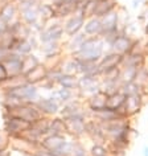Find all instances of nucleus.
Instances as JSON below:
<instances>
[{
  "label": "nucleus",
  "mask_w": 148,
  "mask_h": 156,
  "mask_svg": "<svg viewBox=\"0 0 148 156\" xmlns=\"http://www.w3.org/2000/svg\"><path fill=\"white\" fill-rule=\"evenodd\" d=\"M89 119L87 110L81 114L65 118L68 127V136L76 140H83L86 138V120Z\"/></svg>",
  "instance_id": "obj_3"
},
{
  "label": "nucleus",
  "mask_w": 148,
  "mask_h": 156,
  "mask_svg": "<svg viewBox=\"0 0 148 156\" xmlns=\"http://www.w3.org/2000/svg\"><path fill=\"white\" fill-rule=\"evenodd\" d=\"M77 82H78V76H70V74H62L57 81L58 87L65 89H73L77 90Z\"/></svg>",
  "instance_id": "obj_40"
},
{
  "label": "nucleus",
  "mask_w": 148,
  "mask_h": 156,
  "mask_svg": "<svg viewBox=\"0 0 148 156\" xmlns=\"http://www.w3.org/2000/svg\"><path fill=\"white\" fill-rule=\"evenodd\" d=\"M100 23H102V36L107 33L119 32L122 29V24H120V9L118 8V9L112 11L111 13L103 16L100 19Z\"/></svg>",
  "instance_id": "obj_12"
},
{
  "label": "nucleus",
  "mask_w": 148,
  "mask_h": 156,
  "mask_svg": "<svg viewBox=\"0 0 148 156\" xmlns=\"http://www.w3.org/2000/svg\"><path fill=\"white\" fill-rule=\"evenodd\" d=\"M97 2H103V0H97Z\"/></svg>",
  "instance_id": "obj_57"
},
{
  "label": "nucleus",
  "mask_w": 148,
  "mask_h": 156,
  "mask_svg": "<svg viewBox=\"0 0 148 156\" xmlns=\"http://www.w3.org/2000/svg\"><path fill=\"white\" fill-rule=\"evenodd\" d=\"M89 156H110L107 144L104 143H91L89 147Z\"/></svg>",
  "instance_id": "obj_43"
},
{
  "label": "nucleus",
  "mask_w": 148,
  "mask_h": 156,
  "mask_svg": "<svg viewBox=\"0 0 148 156\" xmlns=\"http://www.w3.org/2000/svg\"><path fill=\"white\" fill-rule=\"evenodd\" d=\"M144 2H146V0H131V7H132V9L140 8V7L144 4Z\"/></svg>",
  "instance_id": "obj_52"
},
{
  "label": "nucleus",
  "mask_w": 148,
  "mask_h": 156,
  "mask_svg": "<svg viewBox=\"0 0 148 156\" xmlns=\"http://www.w3.org/2000/svg\"><path fill=\"white\" fill-rule=\"evenodd\" d=\"M37 11H38L40 20L44 21V23H48L50 20H53V19H57L56 7H54L49 0H42V2L38 3Z\"/></svg>",
  "instance_id": "obj_26"
},
{
  "label": "nucleus",
  "mask_w": 148,
  "mask_h": 156,
  "mask_svg": "<svg viewBox=\"0 0 148 156\" xmlns=\"http://www.w3.org/2000/svg\"><path fill=\"white\" fill-rule=\"evenodd\" d=\"M142 152H143V156H148V146H144Z\"/></svg>",
  "instance_id": "obj_55"
},
{
  "label": "nucleus",
  "mask_w": 148,
  "mask_h": 156,
  "mask_svg": "<svg viewBox=\"0 0 148 156\" xmlns=\"http://www.w3.org/2000/svg\"><path fill=\"white\" fill-rule=\"evenodd\" d=\"M120 90L124 93V95H126V97H128V95H136V94H144V95H146V93H144V90L140 87V85L138 82L122 83Z\"/></svg>",
  "instance_id": "obj_44"
},
{
  "label": "nucleus",
  "mask_w": 148,
  "mask_h": 156,
  "mask_svg": "<svg viewBox=\"0 0 148 156\" xmlns=\"http://www.w3.org/2000/svg\"><path fill=\"white\" fill-rule=\"evenodd\" d=\"M147 95L144 94H136V95H128L126 98V107H127V111L130 114V118L132 119L135 115H138L142 108L144 106V98Z\"/></svg>",
  "instance_id": "obj_23"
},
{
  "label": "nucleus",
  "mask_w": 148,
  "mask_h": 156,
  "mask_svg": "<svg viewBox=\"0 0 148 156\" xmlns=\"http://www.w3.org/2000/svg\"><path fill=\"white\" fill-rule=\"evenodd\" d=\"M3 114L11 115V116H16L20 118L25 122H28L29 124L34 123L36 120H38L41 116H44L40 112V110L36 107L34 103H20L16 107L9 108V110H3Z\"/></svg>",
  "instance_id": "obj_4"
},
{
  "label": "nucleus",
  "mask_w": 148,
  "mask_h": 156,
  "mask_svg": "<svg viewBox=\"0 0 148 156\" xmlns=\"http://www.w3.org/2000/svg\"><path fill=\"white\" fill-rule=\"evenodd\" d=\"M97 4H98V2H97V0H87L83 5L79 7L78 11L86 19L93 17V16H94V12H95V8H97Z\"/></svg>",
  "instance_id": "obj_45"
},
{
  "label": "nucleus",
  "mask_w": 148,
  "mask_h": 156,
  "mask_svg": "<svg viewBox=\"0 0 148 156\" xmlns=\"http://www.w3.org/2000/svg\"><path fill=\"white\" fill-rule=\"evenodd\" d=\"M122 61H123V56H120V54L115 53V52H111V50H107V52L102 56V58L98 61L99 73L103 74V73L108 72V70H112L115 68H120Z\"/></svg>",
  "instance_id": "obj_13"
},
{
  "label": "nucleus",
  "mask_w": 148,
  "mask_h": 156,
  "mask_svg": "<svg viewBox=\"0 0 148 156\" xmlns=\"http://www.w3.org/2000/svg\"><path fill=\"white\" fill-rule=\"evenodd\" d=\"M50 3L54 5V7H58V5H61V4H64V3H68L70 2V0H49Z\"/></svg>",
  "instance_id": "obj_53"
},
{
  "label": "nucleus",
  "mask_w": 148,
  "mask_h": 156,
  "mask_svg": "<svg viewBox=\"0 0 148 156\" xmlns=\"http://www.w3.org/2000/svg\"><path fill=\"white\" fill-rule=\"evenodd\" d=\"M12 52L19 54L20 57H25V56H28V54H30V53H34V50L32 48V45H30L29 40L26 38V40H19L16 42V45H15Z\"/></svg>",
  "instance_id": "obj_41"
},
{
  "label": "nucleus",
  "mask_w": 148,
  "mask_h": 156,
  "mask_svg": "<svg viewBox=\"0 0 148 156\" xmlns=\"http://www.w3.org/2000/svg\"><path fill=\"white\" fill-rule=\"evenodd\" d=\"M85 139H89L91 143H107L102 124L91 118L86 120V138Z\"/></svg>",
  "instance_id": "obj_14"
},
{
  "label": "nucleus",
  "mask_w": 148,
  "mask_h": 156,
  "mask_svg": "<svg viewBox=\"0 0 148 156\" xmlns=\"http://www.w3.org/2000/svg\"><path fill=\"white\" fill-rule=\"evenodd\" d=\"M89 118L97 120V122L100 123V124H104V123L111 122V120L118 119L119 116L116 114V111L110 110V108L106 107V108H102V110H99V111L90 112V114H89Z\"/></svg>",
  "instance_id": "obj_32"
},
{
  "label": "nucleus",
  "mask_w": 148,
  "mask_h": 156,
  "mask_svg": "<svg viewBox=\"0 0 148 156\" xmlns=\"http://www.w3.org/2000/svg\"><path fill=\"white\" fill-rule=\"evenodd\" d=\"M0 19L3 21H5L8 25L13 24L15 21H17L20 19L19 15V5L16 2H9L4 4L3 7H0Z\"/></svg>",
  "instance_id": "obj_20"
},
{
  "label": "nucleus",
  "mask_w": 148,
  "mask_h": 156,
  "mask_svg": "<svg viewBox=\"0 0 148 156\" xmlns=\"http://www.w3.org/2000/svg\"><path fill=\"white\" fill-rule=\"evenodd\" d=\"M40 64H41V60L34 53H30V54H28V56L23 57V76L26 74V73H29L30 70L34 69Z\"/></svg>",
  "instance_id": "obj_39"
},
{
  "label": "nucleus",
  "mask_w": 148,
  "mask_h": 156,
  "mask_svg": "<svg viewBox=\"0 0 148 156\" xmlns=\"http://www.w3.org/2000/svg\"><path fill=\"white\" fill-rule=\"evenodd\" d=\"M38 52L42 54V57L44 58L65 56V53H64V42H45V44H40Z\"/></svg>",
  "instance_id": "obj_22"
},
{
  "label": "nucleus",
  "mask_w": 148,
  "mask_h": 156,
  "mask_svg": "<svg viewBox=\"0 0 148 156\" xmlns=\"http://www.w3.org/2000/svg\"><path fill=\"white\" fill-rule=\"evenodd\" d=\"M139 69L134 66H122L120 68V82L122 83H130L136 82Z\"/></svg>",
  "instance_id": "obj_37"
},
{
  "label": "nucleus",
  "mask_w": 148,
  "mask_h": 156,
  "mask_svg": "<svg viewBox=\"0 0 148 156\" xmlns=\"http://www.w3.org/2000/svg\"><path fill=\"white\" fill-rule=\"evenodd\" d=\"M46 135H68L66 120L61 115L52 116L49 119V130ZM45 135V136H46Z\"/></svg>",
  "instance_id": "obj_27"
},
{
  "label": "nucleus",
  "mask_w": 148,
  "mask_h": 156,
  "mask_svg": "<svg viewBox=\"0 0 148 156\" xmlns=\"http://www.w3.org/2000/svg\"><path fill=\"white\" fill-rule=\"evenodd\" d=\"M102 128H103V132H104V135H106V139L108 142V140L122 135L123 132L132 130V123H131V119L118 118L115 120H111V122H108V123L102 124Z\"/></svg>",
  "instance_id": "obj_8"
},
{
  "label": "nucleus",
  "mask_w": 148,
  "mask_h": 156,
  "mask_svg": "<svg viewBox=\"0 0 148 156\" xmlns=\"http://www.w3.org/2000/svg\"><path fill=\"white\" fill-rule=\"evenodd\" d=\"M11 146V138L4 132L3 128H0V150H7Z\"/></svg>",
  "instance_id": "obj_48"
},
{
  "label": "nucleus",
  "mask_w": 148,
  "mask_h": 156,
  "mask_svg": "<svg viewBox=\"0 0 148 156\" xmlns=\"http://www.w3.org/2000/svg\"><path fill=\"white\" fill-rule=\"evenodd\" d=\"M8 27H9V25L7 24L5 21H3L2 19H0V37H2L3 34L7 32V30H8Z\"/></svg>",
  "instance_id": "obj_51"
},
{
  "label": "nucleus",
  "mask_w": 148,
  "mask_h": 156,
  "mask_svg": "<svg viewBox=\"0 0 148 156\" xmlns=\"http://www.w3.org/2000/svg\"><path fill=\"white\" fill-rule=\"evenodd\" d=\"M3 64L5 66L8 77L23 76V57H20L15 52H11L8 58H7Z\"/></svg>",
  "instance_id": "obj_16"
},
{
  "label": "nucleus",
  "mask_w": 148,
  "mask_h": 156,
  "mask_svg": "<svg viewBox=\"0 0 148 156\" xmlns=\"http://www.w3.org/2000/svg\"><path fill=\"white\" fill-rule=\"evenodd\" d=\"M86 34L83 32H79L74 36L66 37L64 40V53L69 56H77L82 48L85 40H86Z\"/></svg>",
  "instance_id": "obj_15"
},
{
  "label": "nucleus",
  "mask_w": 148,
  "mask_h": 156,
  "mask_svg": "<svg viewBox=\"0 0 148 156\" xmlns=\"http://www.w3.org/2000/svg\"><path fill=\"white\" fill-rule=\"evenodd\" d=\"M122 87L120 80H100V91L106 95H111L119 91Z\"/></svg>",
  "instance_id": "obj_38"
},
{
  "label": "nucleus",
  "mask_w": 148,
  "mask_h": 156,
  "mask_svg": "<svg viewBox=\"0 0 148 156\" xmlns=\"http://www.w3.org/2000/svg\"><path fill=\"white\" fill-rule=\"evenodd\" d=\"M49 95L52 97L53 99H56L58 103L61 105H65L70 102V101L76 99V98H79L78 97V93L77 90H73V89H65V87H54L52 91H49Z\"/></svg>",
  "instance_id": "obj_21"
},
{
  "label": "nucleus",
  "mask_w": 148,
  "mask_h": 156,
  "mask_svg": "<svg viewBox=\"0 0 148 156\" xmlns=\"http://www.w3.org/2000/svg\"><path fill=\"white\" fill-rule=\"evenodd\" d=\"M118 8H119L118 0H103V2H98L97 8H95V12H94V16L102 19L103 16L111 13L112 11H115Z\"/></svg>",
  "instance_id": "obj_31"
},
{
  "label": "nucleus",
  "mask_w": 148,
  "mask_h": 156,
  "mask_svg": "<svg viewBox=\"0 0 148 156\" xmlns=\"http://www.w3.org/2000/svg\"><path fill=\"white\" fill-rule=\"evenodd\" d=\"M134 40H135V37L131 36V34H128L126 30L122 28V30H120L119 34L116 36L114 42L110 45L108 50L118 53V54H120V56H126V54L130 53V50L132 48V44H134Z\"/></svg>",
  "instance_id": "obj_9"
},
{
  "label": "nucleus",
  "mask_w": 148,
  "mask_h": 156,
  "mask_svg": "<svg viewBox=\"0 0 148 156\" xmlns=\"http://www.w3.org/2000/svg\"><path fill=\"white\" fill-rule=\"evenodd\" d=\"M106 105H107V95L102 91L95 93V94H93L91 97L85 99V107H86L89 114L99 111L102 108H106Z\"/></svg>",
  "instance_id": "obj_18"
},
{
  "label": "nucleus",
  "mask_w": 148,
  "mask_h": 156,
  "mask_svg": "<svg viewBox=\"0 0 148 156\" xmlns=\"http://www.w3.org/2000/svg\"><path fill=\"white\" fill-rule=\"evenodd\" d=\"M8 30L11 33L13 34L16 38H19V40H26L30 34H32V32H30V28L29 25L24 24L20 19H19L17 21H15L13 24H11L8 27Z\"/></svg>",
  "instance_id": "obj_30"
},
{
  "label": "nucleus",
  "mask_w": 148,
  "mask_h": 156,
  "mask_svg": "<svg viewBox=\"0 0 148 156\" xmlns=\"http://www.w3.org/2000/svg\"><path fill=\"white\" fill-rule=\"evenodd\" d=\"M86 111V107H85V101L81 99V98H76L70 102L65 103L61 106V110H60V114L62 118H69V116H73V115H77V114H81V112Z\"/></svg>",
  "instance_id": "obj_17"
},
{
  "label": "nucleus",
  "mask_w": 148,
  "mask_h": 156,
  "mask_svg": "<svg viewBox=\"0 0 148 156\" xmlns=\"http://www.w3.org/2000/svg\"><path fill=\"white\" fill-rule=\"evenodd\" d=\"M70 2H72L73 4H76V5H77V7H78V8H79V7H81V5H83L85 3L87 2V0H70Z\"/></svg>",
  "instance_id": "obj_54"
},
{
  "label": "nucleus",
  "mask_w": 148,
  "mask_h": 156,
  "mask_svg": "<svg viewBox=\"0 0 148 156\" xmlns=\"http://www.w3.org/2000/svg\"><path fill=\"white\" fill-rule=\"evenodd\" d=\"M82 32L86 34V36H102V23H100L99 17H89L85 21L83 25V30Z\"/></svg>",
  "instance_id": "obj_29"
},
{
  "label": "nucleus",
  "mask_w": 148,
  "mask_h": 156,
  "mask_svg": "<svg viewBox=\"0 0 148 156\" xmlns=\"http://www.w3.org/2000/svg\"><path fill=\"white\" fill-rule=\"evenodd\" d=\"M107 52V45L99 36H87L85 40L79 53L77 54V58L85 62H93L98 64V61L102 58V56Z\"/></svg>",
  "instance_id": "obj_1"
},
{
  "label": "nucleus",
  "mask_w": 148,
  "mask_h": 156,
  "mask_svg": "<svg viewBox=\"0 0 148 156\" xmlns=\"http://www.w3.org/2000/svg\"><path fill=\"white\" fill-rule=\"evenodd\" d=\"M24 77H25V80H26L28 83L38 86V85L44 82V81L46 80V77H48V66L41 61L40 65L36 66L34 69H32L29 73L24 74Z\"/></svg>",
  "instance_id": "obj_19"
},
{
  "label": "nucleus",
  "mask_w": 148,
  "mask_h": 156,
  "mask_svg": "<svg viewBox=\"0 0 148 156\" xmlns=\"http://www.w3.org/2000/svg\"><path fill=\"white\" fill-rule=\"evenodd\" d=\"M66 139H68V135H46L42 138L40 147L46 148V150H49V151H52L56 154V152L61 148L62 144L65 143Z\"/></svg>",
  "instance_id": "obj_25"
},
{
  "label": "nucleus",
  "mask_w": 148,
  "mask_h": 156,
  "mask_svg": "<svg viewBox=\"0 0 148 156\" xmlns=\"http://www.w3.org/2000/svg\"><path fill=\"white\" fill-rule=\"evenodd\" d=\"M9 148L15 152H19L20 155H24V154H32L34 151V148L30 146L29 143H26L21 136L19 138H12L11 139V146Z\"/></svg>",
  "instance_id": "obj_34"
},
{
  "label": "nucleus",
  "mask_w": 148,
  "mask_h": 156,
  "mask_svg": "<svg viewBox=\"0 0 148 156\" xmlns=\"http://www.w3.org/2000/svg\"><path fill=\"white\" fill-rule=\"evenodd\" d=\"M148 64V56L147 53H128L126 56H123L122 66H134V68L142 69Z\"/></svg>",
  "instance_id": "obj_24"
},
{
  "label": "nucleus",
  "mask_w": 148,
  "mask_h": 156,
  "mask_svg": "<svg viewBox=\"0 0 148 156\" xmlns=\"http://www.w3.org/2000/svg\"><path fill=\"white\" fill-rule=\"evenodd\" d=\"M78 11V7L76 4H73L72 2H68V3H64V4L56 7V12H57V19L64 21L65 19H68L70 16H73L74 13Z\"/></svg>",
  "instance_id": "obj_35"
},
{
  "label": "nucleus",
  "mask_w": 148,
  "mask_h": 156,
  "mask_svg": "<svg viewBox=\"0 0 148 156\" xmlns=\"http://www.w3.org/2000/svg\"><path fill=\"white\" fill-rule=\"evenodd\" d=\"M34 105H36V107L40 110L41 114L44 116H48V118L58 115L60 114V110H61V105L58 103L56 99H53L50 95H41L40 99Z\"/></svg>",
  "instance_id": "obj_11"
},
{
  "label": "nucleus",
  "mask_w": 148,
  "mask_h": 156,
  "mask_svg": "<svg viewBox=\"0 0 148 156\" xmlns=\"http://www.w3.org/2000/svg\"><path fill=\"white\" fill-rule=\"evenodd\" d=\"M60 69L64 74H70V76H78V58L76 56H69L65 54L62 58Z\"/></svg>",
  "instance_id": "obj_28"
},
{
  "label": "nucleus",
  "mask_w": 148,
  "mask_h": 156,
  "mask_svg": "<svg viewBox=\"0 0 148 156\" xmlns=\"http://www.w3.org/2000/svg\"><path fill=\"white\" fill-rule=\"evenodd\" d=\"M9 2H16V0H0V7H3L4 4H7V3Z\"/></svg>",
  "instance_id": "obj_56"
},
{
  "label": "nucleus",
  "mask_w": 148,
  "mask_h": 156,
  "mask_svg": "<svg viewBox=\"0 0 148 156\" xmlns=\"http://www.w3.org/2000/svg\"><path fill=\"white\" fill-rule=\"evenodd\" d=\"M85 21H86V17H85L79 11H77L73 16L65 19V20L62 21V27H64L65 36L70 37V36H74V34L82 32Z\"/></svg>",
  "instance_id": "obj_10"
},
{
  "label": "nucleus",
  "mask_w": 148,
  "mask_h": 156,
  "mask_svg": "<svg viewBox=\"0 0 148 156\" xmlns=\"http://www.w3.org/2000/svg\"><path fill=\"white\" fill-rule=\"evenodd\" d=\"M4 93L5 94H9L11 97H13V98H16L19 102H21V103H36L41 97L38 86L30 85L28 82L16 87V89L4 91Z\"/></svg>",
  "instance_id": "obj_6"
},
{
  "label": "nucleus",
  "mask_w": 148,
  "mask_h": 156,
  "mask_svg": "<svg viewBox=\"0 0 148 156\" xmlns=\"http://www.w3.org/2000/svg\"><path fill=\"white\" fill-rule=\"evenodd\" d=\"M41 2H42V0H41Z\"/></svg>",
  "instance_id": "obj_58"
},
{
  "label": "nucleus",
  "mask_w": 148,
  "mask_h": 156,
  "mask_svg": "<svg viewBox=\"0 0 148 156\" xmlns=\"http://www.w3.org/2000/svg\"><path fill=\"white\" fill-rule=\"evenodd\" d=\"M49 119L50 118H48V116H41L38 120H36L34 123L30 124V128L44 138V136L48 134V130H49Z\"/></svg>",
  "instance_id": "obj_42"
},
{
  "label": "nucleus",
  "mask_w": 148,
  "mask_h": 156,
  "mask_svg": "<svg viewBox=\"0 0 148 156\" xmlns=\"http://www.w3.org/2000/svg\"><path fill=\"white\" fill-rule=\"evenodd\" d=\"M100 91V77L98 76H87L82 74L78 76V82H77V93L81 99H86L93 94Z\"/></svg>",
  "instance_id": "obj_5"
},
{
  "label": "nucleus",
  "mask_w": 148,
  "mask_h": 156,
  "mask_svg": "<svg viewBox=\"0 0 148 156\" xmlns=\"http://www.w3.org/2000/svg\"><path fill=\"white\" fill-rule=\"evenodd\" d=\"M100 80H120V68H115L100 74Z\"/></svg>",
  "instance_id": "obj_47"
},
{
  "label": "nucleus",
  "mask_w": 148,
  "mask_h": 156,
  "mask_svg": "<svg viewBox=\"0 0 148 156\" xmlns=\"http://www.w3.org/2000/svg\"><path fill=\"white\" fill-rule=\"evenodd\" d=\"M30 127V124L25 120H23L16 116H11L7 114H3V130L7 135L12 138H19Z\"/></svg>",
  "instance_id": "obj_7"
},
{
  "label": "nucleus",
  "mask_w": 148,
  "mask_h": 156,
  "mask_svg": "<svg viewBox=\"0 0 148 156\" xmlns=\"http://www.w3.org/2000/svg\"><path fill=\"white\" fill-rule=\"evenodd\" d=\"M7 78H8V73H7V70H5V66L3 62H0V85L4 82Z\"/></svg>",
  "instance_id": "obj_50"
},
{
  "label": "nucleus",
  "mask_w": 148,
  "mask_h": 156,
  "mask_svg": "<svg viewBox=\"0 0 148 156\" xmlns=\"http://www.w3.org/2000/svg\"><path fill=\"white\" fill-rule=\"evenodd\" d=\"M37 37L40 44H45V42H64L66 36L64 32V27H62V20L53 19V20L45 23L44 29Z\"/></svg>",
  "instance_id": "obj_2"
},
{
  "label": "nucleus",
  "mask_w": 148,
  "mask_h": 156,
  "mask_svg": "<svg viewBox=\"0 0 148 156\" xmlns=\"http://www.w3.org/2000/svg\"><path fill=\"white\" fill-rule=\"evenodd\" d=\"M126 98H127V97L124 95V93L122 90L116 91V93H114V94H111V95H107V105H106V107L110 108V110L116 111L119 107H122L124 105V102H126Z\"/></svg>",
  "instance_id": "obj_36"
},
{
  "label": "nucleus",
  "mask_w": 148,
  "mask_h": 156,
  "mask_svg": "<svg viewBox=\"0 0 148 156\" xmlns=\"http://www.w3.org/2000/svg\"><path fill=\"white\" fill-rule=\"evenodd\" d=\"M19 15H20V20L26 25H32L36 21L40 20L38 16L37 7H28V8H19Z\"/></svg>",
  "instance_id": "obj_33"
},
{
  "label": "nucleus",
  "mask_w": 148,
  "mask_h": 156,
  "mask_svg": "<svg viewBox=\"0 0 148 156\" xmlns=\"http://www.w3.org/2000/svg\"><path fill=\"white\" fill-rule=\"evenodd\" d=\"M9 53H11V50H9V49H7L5 46L0 45V62H4L7 58H8Z\"/></svg>",
  "instance_id": "obj_49"
},
{
  "label": "nucleus",
  "mask_w": 148,
  "mask_h": 156,
  "mask_svg": "<svg viewBox=\"0 0 148 156\" xmlns=\"http://www.w3.org/2000/svg\"><path fill=\"white\" fill-rule=\"evenodd\" d=\"M70 156H89V147L83 143V140H76L73 152Z\"/></svg>",
  "instance_id": "obj_46"
}]
</instances>
